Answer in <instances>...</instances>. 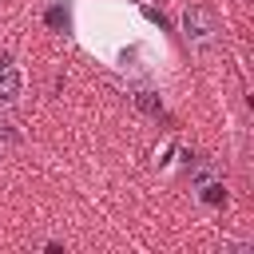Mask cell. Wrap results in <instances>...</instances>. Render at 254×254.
Returning a JSON list of instances; mask_svg holds the SVG:
<instances>
[{
  "mask_svg": "<svg viewBox=\"0 0 254 254\" xmlns=\"http://www.w3.org/2000/svg\"><path fill=\"white\" fill-rule=\"evenodd\" d=\"M183 40L194 52H210L218 44V16H214L210 4H190L183 12Z\"/></svg>",
  "mask_w": 254,
  "mask_h": 254,
  "instance_id": "6da1fadb",
  "label": "cell"
},
{
  "mask_svg": "<svg viewBox=\"0 0 254 254\" xmlns=\"http://www.w3.org/2000/svg\"><path fill=\"white\" fill-rule=\"evenodd\" d=\"M20 91H24L20 67H16L8 56H0V107H12V103L20 99Z\"/></svg>",
  "mask_w": 254,
  "mask_h": 254,
  "instance_id": "7a4b0ae2",
  "label": "cell"
},
{
  "mask_svg": "<svg viewBox=\"0 0 254 254\" xmlns=\"http://www.w3.org/2000/svg\"><path fill=\"white\" fill-rule=\"evenodd\" d=\"M187 175H190V183H194V187H202V183H210V179H218V167H214L210 159H194Z\"/></svg>",
  "mask_w": 254,
  "mask_h": 254,
  "instance_id": "3957f363",
  "label": "cell"
},
{
  "mask_svg": "<svg viewBox=\"0 0 254 254\" xmlns=\"http://www.w3.org/2000/svg\"><path fill=\"white\" fill-rule=\"evenodd\" d=\"M198 190H202V202H210V206H214V202H226V187H222L218 179H210V183H202Z\"/></svg>",
  "mask_w": 254,
  "mask_h": 254,
  "instance_id": "277c9868",
  "label": "cell"
},
{
  "mask_svg": "<svg viewBox=\"0 0 254 254\" xmlns=\"http://www.w3.org/2000/svg\"><path fill=\"white\" fill-rule=\"evenodd\" d=\"M16 143H20V131H16V123L0 119V151H8V147H16Z\"/></svg>",
  "mask_w": 254,
  "mask_h": 254,
  "instance_id": "5b68a950",
  "label": "cell"
},
{
  "mask_svg": "<svg viewBox=\"0 0 254 254\" xmlns=\"http://www.w3.org/2000/svg\"><path fill=\"white\" fill-rule=\"evenodd\" d=\"M135 103H139L147 115H159V99H155V91H139V95H135Z\"/></svg>",
  "mask_w": 254,
  "mask_h": 254,
  "instance_id": "8992f818",
  "label": "cell"
},
{
  "mask_svg": "<svg viewBox=\"0 0 254 254\" xmlns=\"http://www.w3.org/2000/svg\"><path fill=\"white\" fill-rule=\"evenodd\" d=\"M48 24H52V28H64V24H67V12H64V8H52V12H48Z\"/></svg>",
  "mask_w": 254,
  "mask_h": 254,
  "instance_id": "52a82bcc",
  "label": "cell"
}]
</instances>
